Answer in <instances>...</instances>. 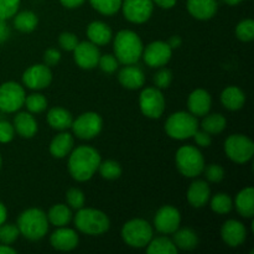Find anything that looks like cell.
Segmentation results:
<instances>
[{
	"mask_svg": "<svg viewBox=\"0 0 254 254\" xmlns=\"http://www.w3.org/2000/svg\"><path fill=\"white\" fill-rule=\"evenodd\" d=\"M211 103H212V99H211L210 93L207 91H205V89H195L189 96L188 107L190 109L191 114L203 117L210 112Z\"/></svg>",
	"mask_w": 254,
	"mask_h": 254,
	"instance_id": "cell-19",
	"label": "cell"
},
{
	"mask_svg": "<svg viewBox=\"0 0 254 254\" xmlns=\"http://www.w3.org/2000/svg\"><path fill=\"white\" fill-rule=\"evenodd\" d=\"M14 129L22 138H32L37 131V123L30 113H19L14 119Z\"/></svg>",
	"mask_w": 254,
	"mask_h": 254,
	"instance_id": "cell-23",
	"label": "cell"
},
{
	"mask_svg": "<svg viewBox=\"0 0 254 254\" xmlns=\"http://www.w3.org/2000/svg\"><path fill=\"white\" fill-rule=\"evenodd\" d=\"M14 126H11L9 122H0V143H9V141H11L12 138H14Z\"/></svg>",
	"mask_w": 254,
	"mask_h": 254,
	"instance_id": "cell-46",
	"label": "cell"
},
{
	"mask_svg": "<svg viewBox=\"0 0 254 254\" xmlns=\"http://www.w3.org/2000/svg\"><path fill=\"white\" fill-rule=\"evenodd\" d=\"M21 0H0V19L6 21L10 17L15 16L20 6Z\"/></svg>",
	"mask_w": 254,
	"mask_h": 254,
	"instance_id": "cell-40",
	"label": "cell"
},
{
	"mask_svg": "<svg viewBox=\"0 0 254 254\" xmlns=\"http://www.w3.org/2000/svg\"><path fill=\"white\" fill-rule=\"evenodd\" d=\"M236 207L238 213L246 218L254 216V190L253 188H246L236 197Z\"/></svg>",
	"mask_w": 254,
	"mask_h": 254,
	"instance_id": "cell-26",
	"label": "cell"
},
{
	"mask_svg": "<svg viewBox=\"0 0 254 254\" xmlns=\"http://www.w3.org/2000/svg\"><path fill=\"white\" fill-rule=\"evenodd\" d=\"M77 230L89 236H98L107 232L111 226L108 216L94 208H79L74 217Z\"/></svg>",
	"mask_w": 254,
	"mask_h": 254,
	"instance_id": "cell-4",
	"label": "cell"
},
{
	"mask_svg": "<svg viewBox=\"0 0 254 254\" xmlns=\"http://www.w3.org/2000/svg\"><path fill=\"white\" fill-rule=\"evenodd\" d=\"M72 129L73 133L81 139L94 138L98 135L103 127V121L101 116L93 112H87V113L81 114L76 121L72 122Z\"/></svg>",
	"mask_w": 254,
	"mask_h": 254,
	"instance_id": "cell-11",
	"label": "cell"
},
{
	"mask_svg": "<svg viewBox=\"0 0 254 254\" xmlns=\"http://www.w3.org/2000/svg\"><path fill=\"white\" fill-rule=\"evenodd\" d=\"M52 81L51 69L46 64H34L22 74V82L31 89H42L50 86Z\"/></svg>",
	"mask_w": 254,
	"mask_h": 254,
	"instance_id": "cell-14",
	"label": "cell"
},
{
	"mask_svg": "<svg viewBox=\"0 0 254 254\" xmlns=\"http://www.w3.org/2000/svg\"><path fill=\"white\" fill-rule=\"evenodd\" d=\"M87 36L94 45H107L112 39V30L102 21H93L87 27Z\"/></svg>",
	"mask_w": 254,
	"mask_h": 254,
	"instance_id": "cell-24",
	"label": "cell"
},
{
	"mask_svg": "<svg viewBox=\"0 0 254 254\" xmlns=\"http://www.w3.org/2000/svg\"><path fill=\"white\" fill-rule=\"evenodd\" d=\"M216 0H188V10L195 19L208 20L217 12Z\"/></svg>",
	"mask_w": 254,
	"mask_h": 254,
	"instance_id": "cell-20",
	"label": "cell"
},
{
	"mask_svg": "<svg viewBox=\"0 0 254 254\" xmlns=\"http://www.w3.org/2000/svg\"><path fill=\"white\" fill-rule=\"evenodd\" d=\"M233 207L232 198L227 195V193H217L211 200V208L215 211L216 213L220 215H225L228 213Z\"/></svg>",
	"mask_w": 254,
	"mask_h": 254,
	"instance_id": "cell-35",
	"label": "cell"
},
{
	"mask_svg": "<svg viewBox=\"0 0 254 254\" xmlns=\"http://www.w3.org/2000/svg\"><path fill=\"white\" fill-rule=\"evenodd\" d=\"M50 242L54 248L59 251H72L78 245V236L73 230L67 227H59L50 237Z\"/></svg>",
	"mask_w": 254,
	"mask_h": 254,
	"instance_id": "cell-18",
	"label": "cell"
},
{
	"mask_svg": "<svg viewBox=\"0 0 254 254\" xmlns=\"http://www.w3.org/2000/svg\"><path fill=\"white\" fill-rule=\"evenodd\" d=\"M223 1L228 5H238L240 2H242L243 0H223Z\"/></svg>",
	"mask_w": 254,
	"mask_h": 254,
	"instance_id": "cell-55",
	"label": "cell"
},
{
	"mask_svg": "<svg viewBox=\"0 0 254 254\" xmlns=\"http://www.w3.org/2000/svg\"><path fill=\"white\" fill-rule=\"evenodd\" d=\"M14 19V25L19 31L21 32H31L36 29L37 22H39V19H37L36 14L32 11H29V10H25V11L19 12V14H15Z\"/></svg>",
	"mask_w": 254,
	"mask_h": 254,
	"instance_id": "cell-31",
	"label": "cell"
},
{
	"mask_svg": "<svg viewBox=\"0 0 254 254\" xmlns=\"http://www.w3.org/2000/svg\"><path fill=\"white\" fill-rule=\"evenodd\" d=\"M98 66L106 73H113L118 68V60L113 55H103L99 57Z\"/></svg>",
	"mask_w": 254,
	"mask_h": 254,
	"instance_id": "cell-42",
	"label": "cell"
},
{
	"mask_svg": "<svg viewBox=\"0 0 254 254\" xmlns=\"http://www.w3.org/2000/svg\"><path fill=\"white\" fill-rule=\"evenodd\" d=\"M10 36V29L6 25L5 20L0 19V45L4 44Z\"/></svg>",
	"mask_w": 254,
	"mask_h": 254,
	"instance_id": "cell-49",
	"label": "cell"
},
{
	"mask_svg": "<svg viewBox=\"0 0 254 254\" xmlns=\"http://www.w3.org/2000/svg\"><path fill=\"white\" fill-rule=\"evenodd\" d=\"M101 164V155L96 149L82 145L74 149L68 159V171L77 181H87L94 175Z\"/></svg>",
	"mask_w": 254,
	"mask_h": 254,
	"instance_id": "cell-1",
	"label": "cell"
},
{
	"mask_svg": "<svg viewBox=\"0 0 254 254\" xmlns=\"http://www.w3.org/2000/svg\"><path fill=\"white\" fill-rule=\"evenodd\" d=\"M176 166L183 175L188 178L198 176L205 169L202 154L195 146H181L176 153Z\"/></svg>",
	"mask_w": 254,
	"mask_h": 254,
	"instance_id": "cell-6",
	"label": "cell"
},
{
	"mask_svg": "<svg viewBox=\"0 0 254 254\" xmlns=\"http://www.w3.org/2000/svg\"><path fill=\"white\" fill-rule=\"evenodd\" d=\"M20 232L17 226L14 225H4L0 226V242L2 245H11L19 237Z\"/></svg>",
	"mask_w": 254,
	"mask_h": 254,
	"instance_id": "cell-39",
	"label": "cell"
},
{
	"mask_svg": "<svg viewBox=\"0 0 254 254\" xmlns=\"http://www.w3.org/2000/svg\"><path fill=\"white\" fill-rule=\"evenodd\" d=\"M67 202H68V205L71 206L72 208H74V210H79V208L83 207L84 205V195L83 192H82L79 189H69L68 191H67Z\"/></svg>",
	"mask_w": 254,
	"mask_h": 254,
	"instance_id": "cell-41",
	"label": "cell"
},
{
	"mask_svg": "<svg viewBox=\"0 0 254 254\" xmlns=\"http://www.w3.org/2000/svg\"><path fill=\"white\" fill-rule=\"evenodd\" d=\"M221 102L230 111H238L246 102V96L238 87H227L221 94Z\"/></svg>",
	"mask_w": 254,
	"mask_h": 254,
	"instance_id": "cell-28",
	"label": "cell"
},
{
	"mask_svg": "<svg viewBox=\"0 0 254 254\" xmlns=\"http://www.w3.org/2000/svg\"><path fill=\"white\" fill-rule=\"evenodd\" d=\"M173 82V73H171L170 69L168 68H163L155 74L154 77V83H155L156 88L163 89V88H168L169 86Z\"/></svg>",
	"mask_w": 254,
	"mask_h": 254,
	"instance_id": "cell-43",
	"label": "cell"
},
{
	"mask_svg": "<svg viewBox=\"0 0 254 254\" xmlns=\"http://www.w3.org/2000/svg\"><path fill=\"white\" fill-rule=\"evenodd\" d=\"M236 35L241 41H252L254 39V21L252 19H246L241 21L236 27Z\"/></svg>",
	"mask_w": 254,
	"mask_h": 254,
	"instance_id": "cell-38",
	"label": "cell"
},
{
	"mask_svg": "<svg viewBox=\"0 0 254 254\" xmlns=\"http://www.w3.org/2000/svg\"><path fill=\"white\" fill-rule=\"evenodd\" d=\"M61 60V54L56 49H49L44 54V61L46 66H56Z\"/></svg>",
	"mask_w": 254,
	"mask_h": 254,
	"instance_id": "cell-47",
	"label": "cell"
},
{
	"mask_svg": "<svg viewBox=\"0 0 254 254\" xmlns=\"http://www.w3.org/2000/svg\"><path fill=\"white\" fill-rule=\"evenodd\" d=\"M146 252L149 254H176L178 248L169 238L159 237L149 242Z\"/></svg>",
	"mask_w": 254,
	"mask_h": 254,
	"instance_id": "cell-32",
	"label": "cell"
},
{
	"mask_svg": "<svg viewBox=\"0 0 254 254\" xmlns=\"http://www.w3.org/2000/svg\"><path fill=\"white\" fill-rule=\"evenodd\" d=\"M73 146V136L68 133H61L52 139L50 144V153L54 158H64Z\"/></svg>",
	"mask_w": 254,
	"mask_h": 254,
	"instance_id": "cell-27",
	"label": "cell"
},
{
	"mask_svg": "<svg viewBox=\"0 0 254 254\" xmlns=\"http://www.w3.org/2000/svg\"><path fill=\"white\" fill-rule=\"evenodd\" d=\"M17 228L20 235L30 241H39L49 231L47 215L40 208H29L19 216Z\"/></svg>",
	"mask_w": 254,
	"mask_h": 254,
	"instance_id": "cell-3",
	"label": "cell"
},
{
	"mask_svg": "<svg viewBox=\"0 0 254 254\" xmlns=\"http://www.w3.org/2000/svg\"><path fill=\"white\" fill-rule=\"evenodd\" d=\"M59 42L60 46L64 50H66V51H73L74 47L78 44V39H77L76 35L71 34V32H62L60 35Z\"/></svg>",
	"mask_w": 254,
	"mask_h": 254,
	"instance_id": "cell-45",
	"label": "cell"
},
{
	"mask_svg": "<svg viewBox=\"0 0 254 254\" xmlns=\"http://www.w3.org/2000/svg\"><path fill=\"white\" fill-rule=\"evenodd\" d=\"M226 121L225 117L222 114H210V116L205 117V119L202 121V130H205L208 134H220L221 131L225 130Z\"/></svg>",
	"mask_w": 254,
	"mask_h": 254,
	"instance_id": "cell-33",
	"label": "cell"
},
{
	"mask_svg": "<svg viewBox=\"0 0 254 254\" xmlns=\"http://www.w3.org/2000/svg\"><path fill=\"white\" fill-rule=\"evenodd\" d=\"M0 168H1V156H0Z\"/></svg>",
	"mask_w": 254,
	"mask_h": 254,
	"instance_id": "cell-56",
	"label": "cell"
},
{
	"mask_svg": "<svg viewBox=\"0 0 254 254\" xmlns=\"http://www.w3.org/2000/svg\"><path fill=\"white\" fill-rule=\"evenodd\" d=\"M211 191L207 184L202 180H197L191 184L188 191V201L191 206L196 208H200L207 203L210 200Z\"/></svg>",
	"mask_w": 254,
	"mask_h": 254,
	"instance_id": "cell-22",
	"label": "cell"
},
{
	"mask_svg": "<svg viewBox=\"0 0 254 254\" xmlns=\"http://www.w3.org/2000/svg\"><path fill=\"white\" fill-rule=\"evenodd\" d=\"M84 1L86 0H60V2L67 9H74V7L81 6Z\"/></svg>",
	"mask_w": 254,
	"mask_h": 254,
	"instance_id": "cell-50",
	"label": "cell"
},
{
	"mask_svg": "<svg viewBox=\"0 0 254 254\" xmlns=\"http://www.w3.org/2000/svg\"><path fill=\"white\" fill-rule=\"evenodd\" d=\"M26 104V108L29 109L31 113H41L46 109L47 107V101L42 94L40 93H34L30 94L29 97L25 98V103Z\"/></svg>",
	"mask_w": 254,
	"mask_h": 254,
	"instance_id": "cell-37",
	"label": "cell"
},
{
	"mask_svg": "<svg viewBox=\"0 0 254 254\" xmlns=\"http://www.w3.org/2000/svg\"><path fill=\"white\" fill-rule=\"evenodd\" d=\"M72 218V212L66 205H55L54 207L50 208L49 213H47V220L51 225L56 226V227H64L69 223Z\"/></svg>",
	"mask_w": 254,
	"mask_h": 254,
	"instance_id": "cell-30",
	"label": "cell"
},
{
	"mask_svg": "<svg viewBox=\"0 0 254 254\" xmlns=\"http://www.w3.org/2000/svg\"><path fill=\"white\" fill-rule=\"evenodd\" d=\"M47 122L51 128L56 129V130H64L72 126L73 118H72V114L64 108L55 107V108L50 109V112L47 113Z\"/></svg>",
	"mask_w": 254,
	"mask_h": 254,
	"instance_id": "cell-25",
	"label": "cell"
},
{
	"mask_svg": "<svg viewBox=\"0 0 254 254\" xmlns=\"http://www.w3.org/2000/svg\"><path fill=\"white\" fill-rule=\"evenodd\" d=\"M139 104L144 116L148 118H160L165 109V98L159 88L149 87L141 91Z\"/></svg>",
	"mask_w": 254,
	"mask_h": 254,
	"instance_id": "cell-10",
	"label": "cell"
},
{
	"mask_svg": "<svg viewBox=\"0 0 254 254\" xmlns=\"http://www.w3.org/2000/svg\"><path fill=\"white\" fill-rule=\"evenodd\" d=\"M221 237L230 247H238L247 237V230L240 221L230 220L221 228Z\"/></svg>",
	"mask_w": 254,
	"mask_h": 254,
	"instance_id": "cell-17",
	"label": "cell"
},
{
	"mask_svg": "<svg viewBox=\"0 0 254 254\" xmlns=\"http://www.w3.org/2000/svg\"><path fill=\"white\" fill-rule=\"evenodd\" d=\"M143 50L140 37L130 30H122L114 39L116 57L123 64H135L140 60Z\"/></svg>",
	"mask_w": 254,
	"mask_h": 254,
	"instance_id": "cell-2",
	"label": "cell"
},
{
	"mask_svg": "<svg viewBox=\"0 0 254 254\" xmlns=\"http://www.w3.org/2000/svg\"><path fill=\"white\" fill-rule=\"evenodd\" d=\"M181 42H183V40H181L180 36H173L169 39L168 45L171 47V49H178V47L181 45Z\"/></svg>",
	"mask_w": 254,
	"mask_h": 254,
	"instance_id": "cell-52",
	"label": "cell"
},
{
	"mask_svg": "<svg viewBox=\"0 0 254 254\" xmlns=\"http://www.w3.org/2000/svg\"><path fill=\"white\" fill-rule=\"evenodd\" d=\"M122 9L127 20L134 24H143L150 19L154 2L153 0H123Z\"/></svg>",
	"mask_w": 254,
	"mask_h": 254,
	"instance_id": "cell-12",
	"label": "cell"
},
{
	"mask_svg": "<svg viewBox=\"0 0 254 254\" xmlns=\"http://www.w3.org/2000/svg\"><path fill=\"white\" fill-rule=\"evenodd\" d=\"M173 49L168 45V42L154 41L149 44L143 50L144 61L150 67H163L170 61Z\"/></svg>",
	"mask_w": 254,
	"mask_h": 254,
	"instance_id": "cell-13",
	"label": "cell"
},
{
	"mask_svg": "<svg viewBox=\"0 0 254 254\" xmlns=\"http://www.w3.org/2000/svg\"><path fill=\"white\" fill-rule=\"evenodd\" d=\"M225 151L228 158L238 164H245L252 159L254 144L248 136L235 134L228 136L225 143Z\"/></svg>",
	"mask_w": 254,
	"mask_h": 254,
	"instance_id": "cell-8",
	"label": "cell"
},
{
	"mask_svg": "<svg viewBox=\"0 0 254 254\" xmlns=\"http://www.w3.org/2000/svg\"><path fill=\"white\" fill-rule=\"evenodd\" d=\"M25 91L16 82H6L0 86V111L14 113L25 103Z\"/></svg>",
	"mask_w": 254,
	"mask_h": 254,
	"instance_id": "cell-9",
	"label": "cell"
},
{
	"mask_svg": "<svg viewBox=\"0 0 254 254\" xmlns=\"http://www.w3.org/2000/svg\"><path fill=\"white\" fill-rule=\"evenodd\" d=\"M74 61L78 64L81 68L83 69H91L98 64L99 57V50L97 47V45H94L93 42H78L77 46L74 47Z\"/></svg>",
	"mask_w": 254,
	"mask_h": 254,
	"instance_id": "cell-16",
	"label": "cell"
},
{
	"mask_svg": "<svg viewBox=\"0 0 254 254\" xmlns=\"http://www.w3.org/2000/svg\"><path fill=\"white\" fill-rule=\"evenodd\" d=\"M98 170L101 173L102 178L107 179V180H116L122 175V168L117 161L107 160L99 164Z\"/></svg>",
	"mask_w": 254,
	"mask_h": 254,
	"instance_id": "cell-36",
	"label": "cell"
},
{
	"mask_svg": "<svg viewBox=\"0 0 254 254\" xmlns=\"http://www.w3.org/2000/svg\"><path fill=\"white\" fill-rule=\"evenodd\" d=\"M174 233V245L179 250L191 251L197 247L198 237L191 228H178Z\"/></svg>",
	"mask_w": 254,
	"mask_h": 254,
	"instance_id": "cell-29",
	"label": "cell"
},
{
	"mask_svg": "<svg viewBox=\"0 0 254 254\" xmlns=\"http://www.w3.org/2000/svg\"><path fill=\"white\" fill-rule=\"evenodd\" d=\"M123 0H89L93 9L103 15H113L122 7Z\"/></svg>",
	"mask_w": 254,
	"mask_h": 254,
	"instance_id": "cell-34",
	"label": "cell"
},
{
	"mask_svg": "<svg viewBox=\"0 0 254 254\" xmlns=\"http://www.w3.org/2000/svg\"><path fill=\"white\" fill-rule=\"evenodd\" d=\"M205 170V169H203ZM206 178L211 183H220L225 178V170H223L222 166L217 165V164H212V165H208L205 170Z\"/></svg>",
	"mask_w": 254,
	"mask_h": 254,
	"instance_id": "cell-44",
	"label": "cell"
},
{
	"mask_svg": "<svg viewBox=\"0 0 254 254\" xmlns=\"http://www.w3.org/2000/svg\"><path fill=\"white\" fill-rule=\"evenodd\" d=\"M181 222V216L178 208L173 206H163L160 210L156 212L154 218V225L155 228L161 233H174L179 228Z\"/></svg>",
	"mask_w": 254,
	"mask_h": 254,
	"instance_id": "cell-15",
	"label": "cell"
},
{
	"mask_svg": "<svg viewBox=\"0 0 254 254\" xmlns=\"http://www.w3.org/2000/svg\"><path fill=\"white\" fill-rule=\"evenodd\" d=\"M119 82L122 86L129 89H138L140 88L145 81V76L141 68L134 64H126L124 68L121 69L119 72Z\"/></svg>",
	"mask_w": 254,
	"mask_h": 254,
	"instance_id": "cell-21",
	"label": "cell"
},
{
	"mask_svg": "<svg viewBox=\"0 0 254 254\" xmlns=\"http://www.w3.org/2000/svg\"><path fill=\"white\" fill-rule=\"evenodd\" d=\"M122 238L130 247L143 248L153 240V228L146 221L135 218L123 226Z\"/></svg>",
	"mask_w": 254,
	"mask_h": 254,
	"instance_id": "cell-7",
	"label": "cell"
},
{
	"mask_svg": "<svg viewBox=\"0 0 254 254\" xmlns=\"http://www.w3.org/2000/svg\"><path fill=\"white\" fill-rule=\"evenodd\" d=\"M198 129L197 119L195 116L186 112H178L171 114L165 124V131L170 138L184 140L191 138Z\"/></svg>",
	"mask_w": 254,
	"mask_h": 254,
	"instance_id": "cell-5",
	"label": "cell"
},
{
	"mask_svg": "<svg viewBox=\"0 0 254 254\" xmlns=\"http://www.w3.org/2000/svg\"><path fill=\"white\" fill-rule=\"evenodd\" d=\"M16 251L9 247V245H0V254H15Z\"/></svg>",
	"mask_w": 254,
	"mask_h": 254,
	"instance_id": "cell-54",
	"label": "cell"
},
{
	"mask_svg": "<svg viewBox=\"0 0 254 254\" xmlns=\"http://www.w3.org/2000/svg\"><path fill=\"white\" fill-rule=\"evenodd\" d=\"M6 216H7L6 208H5V206L0 202V226H1L2 223H5V221H6Z\"/></svg>",
	"mask_w": 254,
	"mask_h": 254,
	"instance_id": "cell-53",
	"label": "cell"
},
{
	"mask_svg": "<svg viewBox=\"0 0 254 254\" xmlns=\"http://www.w3.org/2000/svg\"><path fill=\"white\" fill-rule=\"evenodd\" d=\"M153 2L163 9H171L173 6H175L176 0H153Z\"/></svg>",
	"mask_w": 254,
	"mask_h": 254,
	"instance_id": "cell-51",
	"label": "cell"
},
{
	"mask_svg": "<svg viewBox=\"0 0 254 254\" xmlns=\"http://www.w3.org/2000/svg\"><path fill=\"white\" fill-rule=\"evenodd\" d=\"M192 136L195 138L196 144L200 146H203V148H207V146H210L211 141H212V139H211V134L206 133L205 130H198L197 129Z\"/></svg>",
	"mask_w": 254,
	"mask_h": 254,
	"instance_id": "cell-48",
	"label": "cell"
}]
</instances>
